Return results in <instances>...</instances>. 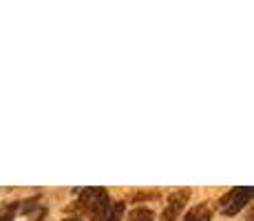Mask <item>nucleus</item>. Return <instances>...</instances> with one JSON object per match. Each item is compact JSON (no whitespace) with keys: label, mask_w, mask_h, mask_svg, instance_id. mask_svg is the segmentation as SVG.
Masks as SVG:
<instances>
[{"label":"nucleus","mask_w":254,"mask_h":221,"mask_svg":"<svg viewBox=\"0 0 254 221\" xmlns=\"http://www.w3.org/2000/svg\"><path fill=\"white\" fill-rule=\"evenodd\" d=\"M210 217H212L210 208L206 204H201V206H197L194 210H190V213L184 217V221H210Z\"/></svg>","instance_id":"5"},{"label":"nucleus","mask_w":254,"mask_h":221,"mask_svg":"<svg viewBox=\"0 0 254 221\" xmlns=\"http://www.w3.org/2000/svg\"><path fill=\"white\" fill-rule=\"evenodd\" d=\"M62 221H80V219H62Z\"/></svg>","instance_id":"7"},{"label":"nucleus","mask_w":254,"mask_h":221,"mask_svg":"<svg viewBox=\"0 0 254 221\" xmlns=\"http://www.w3.org/2000/svg\"><path fill=\"white\" fill-rule=\"evenodd\" d=\"M122 215H124V204H122V201H111L109 208L95 221H122Z\"/></svg>","instance_id":"4"},{"label":"nucleus","mask_w":254,"mask_h":221,"mask_svg":"<svg viewBox=\"0 0 254 221\" xmlns=\"http://www.w3.org/2000/svg\"><path fill=\"white\" fill-rule=\"evenodd\" d=\"M252 199H254L252 186H237V188H232L230 193L221 199V213L223 215H237L239 210L246 208Z\"/></svg>","instance_id":"2"},{"label":"nucleus","mask_w":254,"mask_h":221,"mask_svg":"<svg viewBox=\"0 0 254 221\" xmlns=\"http://www.w3.org/2000/svg\"><path fill=\"white\" fill-rule=\"evenodd\" d=\"M188 199H190V190H177L175 195H170L168 206L164 208L162 219L164 221H175V219H177V215L184 210V206L188 204Z\"/></svg>","instance_id":"3"},{"label":"nucleus","mask_w":254,"mask_h":221,"mask_svg":"<svg viewBox=\"0 0 254 221\" xmlns=\"http://www.w3.org/2000/svg\"><path fill=\"white\" fill-rule=\"evenodd\" d=\"M77 204H80V208L95 221L106 208H109L111 199H109V193H106L104 188H84Z\"/></svg>","instance_id":"1"},{"label":"nucleus","mask_w":254,"mask_h":221,"mask_svg":"<svg viewBox=\"0 0 254 221\" xmlns=\"http://www.w3.org/2000/svg\"><path fill=\"white\" fill-rule=\"evenodd\" d=\"M128 221H155V217H153V213H150V210L137 208V210H133V213H130Z\"/></svg>","instance_id":"6"}]
</instances>
